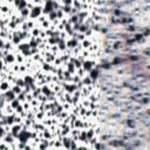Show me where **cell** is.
I'll return each mask as SVG.
<instances>
[{"label":"cell","mask_w":150,"mask_h":150,"mask_svg":"<svg viewBox=\"0 0 150 150\" xmlns=\"http://www.w3.org/2000/svg\"><path fill=\"white\" fill-rule=\"evenodd\" d=\"M5 39H1L0 38V50H4V47H5Z\"/></svg>","instance_id":"7402d4cb"},{"label":"cell","mask_w":150,"mask_h":150,"mask_svg":"<svg viewBox=\"0 0 150 150\" xmlns=\"http://www.w3.org/2000/svg\"><path fill=\"white\" fill-rule=\"evenodd\" d=\"M93 43V41L90 40V39H88V38H86L84 40H82V47L83 48H89V46Z\"/></svg>","instance_id":"4fadbf2b"},{"label":"cell","mask_w":150,"mask_h":150,"mask_svg":"<svg viewBox=\"0 0 150 150\" xmlns=\"http://www.w3.org/2000/svg\"><path fill=\"white\" fill-rule=\"evenodd\" d=\"M2 67H4V62H2V60L0 59V73L2 71Z\"/></svg>","instance_id":"d4e9b609"},{"label":"cell","mask_w":150,"mask_h":150,"mask_svg":"<svg viewBox=\"0 0 150 150\" xmlns=\"http://www.w3.org/2000/svg\"><path fill=\"white\" fill-rule=\"evenodd\" d=\"M43 117V112H39L36 114V118H42Z\"/></svg>","instance_id":"cb8c5ba5"},{"label":"cell","mask_w":150,"mask_h":150,"mask_svg":"<svg viewBox=\"0 0 150 150\" xmlns=\"http://www.w3.org/2000/svg\"><path fill=\"white\" fill-rule=\"evenodd\" d=\"M54 146H55V148H63L61 141H55V142H54Z\"/></svg>","instance_id":"44dd1931"},{"label":"cell","mask_w":150,"mask_h":150,"mask_svg":"<svg viewBox=\"0 0 150 150\" xmlns=\"http://www.w3.org/2000/svg\"><path fill=\"white\" fill-rule=\"evenodd\" d=\"M9 104H11V107H12L13 109H15V108H16L19 104H21V102H20V101H19V100L15 97L13 101H11V102H9Z\"/></svg>","instance_id":"9a60e30c"},{"label":"cell","mask_w":150,"mask_h":150,"mask_svg":"<svg viewBox=\"0 0 150 150\" xmlns=\"http://www.w3.org/2000/svg\"><path fill=\"white\" fill-rule=\"evenodd\" d=\"M0 15H1V14H0Z\"/></svg>","instance_id":"484cf974"},{"label":"cell","mask_w":150,"mask_h":150,"mask_svg":"<svg viewBox=\"0 0 150 150\" xmlns=\"http://www.w3.org/2000/svg\"><path fill=\"white\" fill-rule=\"evenodd\" d=\"M66 46H67V49H74L75 47L79 46V41L75 38H70L66 40Z\"/></svg>","instance_id":"5b68a950"},{"label":"cell","mask_w":150,"mask_h":150,"mask_svg":"<svg viewBox=\"0 0 150 150\" xmlns=\"http://www.w3.org/2000/svg\"><path fill=\"white\" fill-rule=\"evenodd\" d=\"M8 13H9V6L7 5V2L4 5L0 4V14H8Z\"/></svg>","instance_id":"9c48e42d"},{"label":"cell","mask_w":150,"mask_h":150,"mask_svg":"<svg viewBox=\"0 0 150 150\" xmlns=\"http://www.w3.org/2000/svg\"><path fill=\"white\" fill-rule=\"evenodd\" d=\"M23 81H25L26 86H30V84L34 83V79H33L30 75H26V76L23 77Z\"/></svg>","instance_id":"8fae6325"},{"label":"cell","mask_w":150,"mask_h":150,"mask_svg":"<svg viewBox=\"0 0 150 150\" xmlns=\"http://www.w3.org/2000/svg\"><path fill=\"white\" fill-rule=\"evenodd\" d=\"M29 13H30V9H29L28 7H25V8H22V9H20V11H19L20 16H21L22 19H25V20L29 19Z\"/></svg>","instance_id":"52a82bcc"},{"label":"cell","mask_w":150,"mask_h":150,"mask_svg":"<svg viewBox=\"0 0 150 150\" xmlns=\"http://www.w3.org/2000/svg\"><path fill=\"white\" fill-rule=\"evenodd\" d=\"M11 87H12V83L11 82H8V81H6V80H0V91H6V90H8V89H11Z\"/></svg>","instance_id":"8992f818"},{"label":"cell","mask_w":150,"mask_h":150,"mask_svg":"<svg viewBox=\"0 0 150 150\" xmlns=\"http://www.w3.org/2000/svg\"><path fill=\"white\" fill-rule=\"evenodd\" d=\"M41 14H42V5H34L33 8L30 9L29 19H32V20H36Z\"/></svg>","instance_id":"6da1fadb"},{"label":"cell","mask_w":150,"mask_h":150,"mask_svg":"<svg viewBox=\"0 0 150 150\" xmlns=\"http://www.w3.org/2000/svg\"><path fill=\"white\" fill-rule=\"evenodd\" d=\"M4 96H5V101H6V103H9L11 101H13V100L16 97V94H15L12 89H8V90L4 91Z\"/></svg>","instance_id":"3957f363"},{"label":"cell","mask_w":150,"mask_h":150,"mask_svg":"<svg viewBox=\"0 0 150 150\" xmlns=\"http://www.w3.org/2000/svg\"><path fill=\"white\" fill-rule=\"evenodd\" d=\"M42 69L45 70V71H50V69H52V66L49 64V62H46V63H43V66H42Z\"/></svg>","instance_id":"ac0fdd59"},{"label":"cell","mask_w":150,"mask_h":150,"mask_svg":"<svg viewBox=\"0 0 150 150\" xmlns=\"http://www.w3.org/2000/svg\"><path fill=\"white\" fill-rule=\"evenodd\" d=\"M43 137H45V138H50V134H49L48 129H45V130H43Z\"/></svg>","instance_id":"ffe728a7"},{"label":"cell","mask_w":150,"mask_h":150,"mask_svg":"<svg viewBox=\"0 0 150 150\" xmlns=\"http://www.w3.org/2000/svg\"><path fill=\"white\" fill-rule=\"evenodd\" d=\"M21 129H22V124L21 123H14V124L11 125V134L16 138V136L19 135Z\"/></svg>","instance_id":"277c9868"},{"label":"cell","mask_w":150,"mask_h":150,"mask_svg":"<svg viewBox=\"0 0 150 150\" xmlns=\"http://www.w3.org/2000/svg\"><path fill=\"white\" fill-rule=\"evenodd\" d=\"M47 16H48V20H49V21L56 20V19H57V18H56V11H52L50 13L47 14Z\"/></svg>","instance_id":"5bb4252c"},{"label":"cell","mask_w":150,"mask_h":150,"mask_svg":"<svg viewBox=\"0 0 150 150\" xmlns=\"http://www.w3.org/2000/svg\"><path fill=\"white\" fill-rule=\"evenodd\" d=\"M49 25H50V23H49V20H48V19H46L45 21H42V22H41V27H42V28H45V29L49 28V27H50Z\"/></svg>","instance_id":"e0dca14e"},{"label":"cell","mask_w":150,"mask_h":150,"mask_svg":"<svg viewBox=\"0 0 150 150\" xmlns=\"http://www.w3.org/2000/svg\"><path fill=\"white\" fill-rule=\"evenodd\" d=\"M95 64H96V62L93 61L91 59H86L84 61H82V69H83L86 73H88L90 69H93V68L95 67Z\"/></svg>","instance_id":"7a4b0ae2"},{"label":"cell","mask_w":150,"mask_h":150,"mask_svg":"<svg viewBox=\"0 0 150 150\" xmlns=\"http://www.w3.org/2000/svg\"><path fill=\"white\" fill-rule=\"evenodd\" d=\"M71 2H73V0H62L63 5H70L71 6Z\"/></svg>","instance_id":"603a6c76"},{"label":"cell","mask_w":150,"mask_h":150,"mask_svg":"<svg viewBox=\"0 0 150 150\" xmlns=\"http://www.w3.org/2000/svg\"><path fill=\"white\" fill-rule=\"evenodd\" d=\"M30 30H32L30 36H33V38H38V36L40 35V33H41V29L38 28V27H34V28H32Z\"/></svg>","instance_id":"30bf717a"},{"label":"cell","mask_w":150,"mask_h":150,"mask_svg":"<svg viewBox=\"0 0 150 150\" xmlns=\"http://www.w3.org/2000/svg\"><path fill=\"white\" fill-rule=\"evenodd\" d=\"M23 60H25V57H23V55L22 54H18V55H15V62H18V63H22L23 62Z\"/></svg>","instance_id":"2e32d148"},{"label":"cell","mask_w":150,"mask_h":150,"mask_svg":"<svg viewBox=\"0 0 150 150\" xmlns=\"http://www.w3.org/2000/svg\"><path fill=\"white\" fill-rule=\"evenodd\" d=\"M5 135H6V131H5V128H4V125H0V139H2Z\"/></svg>","instance_id":"d6986e66"},{"label":"cell","mask_w":150,"mask_h":150,"mask_svg":"<svg viewBox=\"0 0 150 150\" xmlns=\"http://www.w3.org/2000/svg\"><path fill=\"white\" fill-rule=\"evenodd\" d=\"M82 79V84H84L86 87H88V86H90V84H93V80H91V77L87 74V75H84L83 77H81Z\"/></svg>","instance_id":"ba28073f"},{"label":"cell","mask_w":150,"mask_h":150,"mask_svg":"<svg viewBox=\"0 0 150 150\" xmlns=\"http://www.w3.org/2000/svg\"><path fill=\"white\" fill-rule=\"evenodd\" d=\"M11 89H12V90H13V91H14V93H15L16 95H18V94H20V93H21V91L23 90V89H22L21 87H19V86H18V84H15V83H13V84H12Z\"/></svg>","instance_id":"7c38bea8"}]
</instances>
